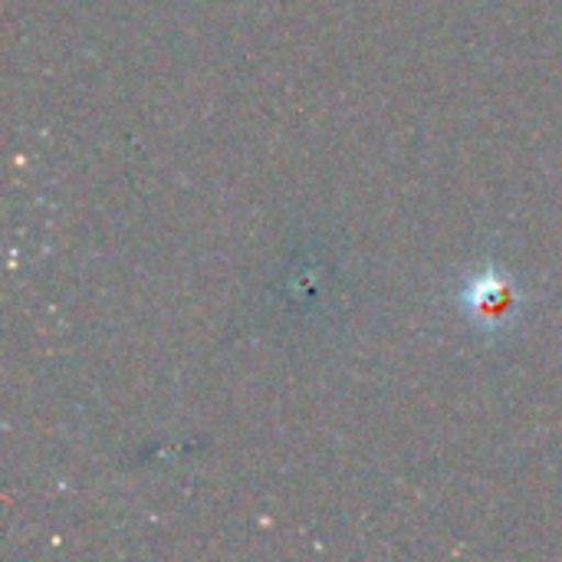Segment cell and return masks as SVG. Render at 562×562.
I'll return each mask as SVG.
<instances>
[{"label": "cell", "instance_id": "cell-1", "mask_svg": "<svg viewBox=\"0 0 562 562\" xmlns=\"http://www.w3.org/2000/svg\"><path fill=\"white\" fill-rule=\"evenodd\" d=\"M461 303L468 306V316L474 323H487L497 326L507 319V313L514 310V290L501 273H477L468 280V290L461 293Z\"/></svg>", "mask_w": 562, "mask_h": 562}]
</instances>
